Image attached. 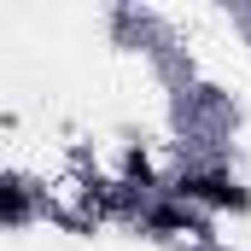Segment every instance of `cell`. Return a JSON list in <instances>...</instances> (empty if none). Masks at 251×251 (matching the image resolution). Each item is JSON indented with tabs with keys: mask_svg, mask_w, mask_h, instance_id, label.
<instances>
[{
	"mask_svg": "<svg viewBox=\"0 0 251 251\" xmlns=\"http://www.w3.org/2000/svg\"><path fill=\"white\" fill-rule=\"evenodd\" d=\"M181 199H204V204H216V210H251V193L240 181H228V176H181L176 181Z\"/></svg>",
	"mask_w": 251,
	"mask_h": 251,
	"instance_id": "1",
	"label": "cell"
},
{
	"mask_svg": "<svg viewBox=\"0 0 251 251\" xmlns=\"http://www.w3.org/2000/svg\"><path fill=\"white\" fill-rule=\"evenodd\" d=\"M29 216V193L18 176H0V222H24Z\"/></svg>",
	"mask_w": 251,
	"mask_h": 251,
	"instance_id": "2",
	"label": "cell"
},
{
	"mask_svg": "<svg viewBox=\"0 0 251 251\" xmlns=\"http://www.w3.org/2000/svg\"><path fill=\"white\" fill-rule=\"evenodd\" d=\"M152 228H158V234H181V228H187V234H199V228L187 222V210H152Z\"/></svg>",
	"mask_w": 251,
	"mask_h": 251,
	"instance_id": "3",
	"label": "cell"
},
{
	"mask_svg": "<svg viewBox=\"0 0 251 251\" xmlns=\"http://www.w3.org/2000/svg\"><path fill=\"white\" fill-rule=\"evenodd\" d=\"M128 176H134V181H152V164H146V158L134 152V158H128Z\"/></svg>",
	"mask_w": 251,
	"mask_h": 251,
	"instance_id": "4",
	"label": "cell"
}]
</instances>
